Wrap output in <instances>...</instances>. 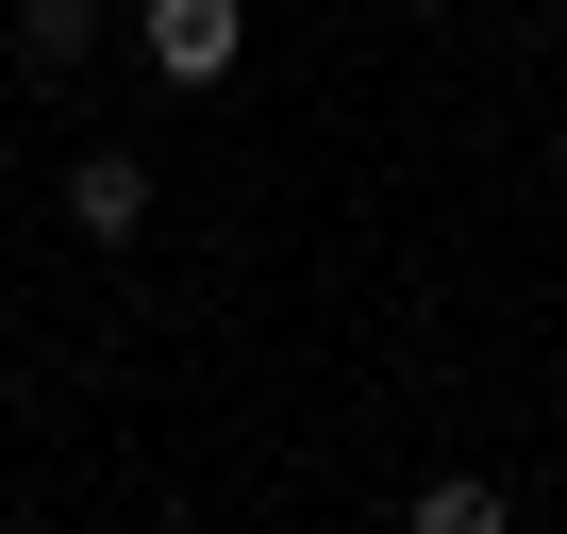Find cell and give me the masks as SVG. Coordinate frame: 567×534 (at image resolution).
Listing matches in <instances>:
<instances>
[{
	"instance_id": "obj_1",
	"label": "cell",
	"mask_w": 567,
	"mask_h": 534,
	"mask_svg": "<svg viewBox=\"0 0 567 534\" xmlns=\"http://www.w3.org/2000/svg\"><path fill=\"white\" fill-rule=\"evenodd\" d=\"M134 34H151V68H167V84H234V51H250V0H151Z\"/></svg>"
},
{
	"instance_id": "obj_2",
	"label": "cell",
	"mask_w": 567,
	"mask_h": 534,
	"mask_svg": "<svg viewBox=\"0 0 567 534\" xmlns=\"http://www.w3.org/2000/svg\"><path fill=\"white\" fill-rule=\"evenodd\" d=\"M68 217H84L101 250H134V234H151V151H84V167H68Z\"/></svg>"
},
{
	"instance_id": "obj_3",
	"label": "cell",
	"mask_w": 567,
	"mask_h": 534,
	"mask_svg": "<svg viewBox=\"0 0 567 534\" xmlns=\"http://www.w3.org/2000/svg\"><path fill=\"white\" fill-rule=\"evenodd\" d=\"M18 51H34V68H84V51H101V0H18Z\"/></svg>"
},
{
	"instance_id": "obj_4",
	"label": "cell",
	"mask_w": 567,
	"mask_h": 534,
	"mask_svg": "<svg viewBox=\"0 0 567 534\" xmlns=\"http://www.w3.org/2000/svg\"><path fill=\"white\" fill-rule=\"evenodd\" d=\"M417 534H501V484H417Z\"/></svg>"
},
{
	"instance_id": "obj_5",
	"label": "cell",
	"mask_w": 567,
	"mask_h": 534,
	"mask_svg": "<svg viewBox=\"0 0 567 534\" xmlns=\"http://www.w3.org/2000/svg\"><path fill=\"white\" fill-rule=\"evenodd\" d=\"M0 184H18V134H0Z\"/></svg>"
},
{
	"instance_id": "obj_6",
	"label": "cell",
	"mask_w": 567,
	"mask_h": 534,
	"mask_svg": "<svg viewBox=\"0 0 567 534\" xmlns=\"http://www.w3.org/2000/svg\"><path fill=\"white\" fill-rule=\"evenodd\" d=\"M417 18H451V0H417Z\"/></svg>"
}]
</instances>
